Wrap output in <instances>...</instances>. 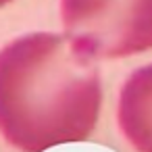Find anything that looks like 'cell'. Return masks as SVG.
<instances>
[{
	"instance_id": "obj_1",
	"label": "cell",
	"mask_w": 152,
	"mask_h": 152,
	"mask_svg": "<svg viewBox=\"0 0 152 152\" xmlns=\"http://www.w3.org/2000/svg\"><path fill=\"white\" fill-rule=\"evenodd\" d=\"M98 61L65 34L31 31L0 48V135L19 152L86 142L100 119Z\"/></svg>"
},
{
	"instance_id": "obj_2",
	"label": "cell",
	"mask_w": 152,
	"mask_h": 152,
	"mask_svg": "<svg viewBox=\"0 0 152 152\" xmlns=\"http://www.w3.org/2000/svg\"><path fill=\"white\" fill-rule=\"evenodd\" d=\"M63 34L94 61L152 50V0H58Z\"/></svg>"
},
{
	"instance_id": "obj_3",
	"label": "cell",
	"mask_w": 152,
	"mask_h": 152,
	"mask_svg": "<svg viewBox=\"0 0 152 152\" xmlns=\"http://www.w3.org/2000/svg\"><path fill=\"white\" fill-rule=\"evenodd\" d=\"M117 125L135 152H152V63L137 67L121 86Z\"/></svg>"
},
{
	"instance_id": "obj_4",
	"label": "cell",
	"mask_w": 152,
	"mask_h": 152,
	"mask_svg": "<svg viewBox=\"0 0 152 152\" xmlns=\"http://www.w3.org/2000/svg\"><path fill=\"white\" fill-rule=\"evenodd\" d=\"M11 2H13V0H0V9L7 7V4H11Z\"/></svg>"
}]
</instances>
